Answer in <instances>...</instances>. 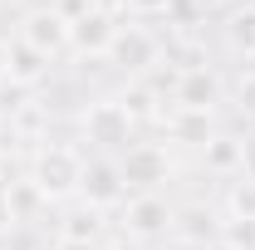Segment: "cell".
I'll return each instance as SVG.
<instances>
[{"instance_id":"20","label":"cell","mask_w":255,"mask_h":250,"mask_svg":"<svg viewBox=\"0 0 255 250\" xmlns=\"http://www.w3.org/2000/svg\"><path fill=\"white\" fill-rule=\"evenodd\" d=\"M231 98H236V113H241V118H251V127H255V69L236 79V89H231Z\"/></svg>"},{"instance_id":"9","label":"cell","mask_w":255,"mask_h":250,"mask_svg":"<svg viewBox=\"0 0 255 250\" xmlns=\"http://www.w3.org/2000/svg\"><path fill=\"white\" fill-rule=\"evenodd\" d=\"M113 34H118V20H113V15H103V10H89L84 20H74V25H69V49H74L79 59H108Z\"/></svg>"},{"instance_id":"11","label":"cell","mask_w":255,"mask_h":250,"mask_svg":"<svg viewBox=\"0 0 255 250\" xmlns=\"http://www.w3.org/2000/svg\"><path fill=\"white\" fill-rule=\"evenodd\" d=\"M221 34H226V49H231L236 59H251L255 64V5L231 10L226 25H221Z\"/></svg>"},{"instance_id":"17","label":"cell","mask_w":255,"mask_h":250,"mask_svg":"<svg viewBox=\"0 0 255 250\" xmlns=\"http://www.w3.org/2000/svg\"><path fill=\"white\" fill-rule=\"evenodd\" d=\"M226 216L231 221H255V182L231 177V187H226Z\"/></svg>"},{"instance_id":"16","label":"cell","mask_w":255,"mask_h":250,"mask_svg":"<svg viewBox=\"0 0 255 250\" xmlns=\"http://www.w3.org/2000/svg\"><path fill=\"white\" fill-rule=\"evenodd\" d=\"M201 152H206V172L211 177H241V137H221L216 132Z\"/></svg>"},{"instance_id":"22","label":"cell","mask_w":255,"mask_h":250,"mask_svg":"<svg viewBox=\"0 0 255 250\" xmlns=\"http://www.w3.org/2000/svg\"><path fill=\"white\" fill-rule=\"evenodd\" d=\"M241 177H246V182H255V127L241 137Z\"/></svg>"},{"instance_id":"30","label":"cell","mask_w":255,"mask_h":250,"mask_svg":"<svg viewBox=\"0 0 255 250\" xmlns=\"http://www.w3.org/2000/svg\"><path fill=\"white\" fill-rule=\"evenodd\" d=\"M211 250H231V246H221V241H216V246H211Z\"/></svg>"},{"instance_id":"6","label":"cell","mask_w":255,"mask_h":250,"mask_svg":"<svg viewBox=\"0 0 255 250\" xmlns=\"http://www.w3.org/2000/svg\"><path fill=\"white\" fill-rule=\"evenodd\" d=\"M221 98H226V84H221V74H216L211 64L187 69V74L172 79V108H187V113H216Z\"/></svg>"},{"instance_id":"23","label":"cell","mask_w":255,"mask_h":250,"mask_svg":"<svg viewBox=\"0 0 255 250\" xmlns=\"http://www.w3.org/2000/svg\"><path fill=\"white\" fill-rule=\"evenodd\" d=\"M54 10H59L64 20H69V25H74V20H84V15H89V10H94V5H89V0H54Z\"/></svg>"},{"instance_id":"10","label":"cell","mask_w":255,"mask_h":250,"mask_svg":"<svg viewBox=\"0 0 255 250\" xmlns=\"http://www.w3.org/2000/svg\"><path fill=\"white\" fill-rule=\"evenodd\" d=\"M172 236L191 250H211L221 241V221L211 206H201V201H191V206H177V216H172Z\"/></svg>"},{"instance_id":"21","label":"cell","mask_w":255,"mask_h":250,"mask_svg":"<svg viewBox=\"0 0 255 250\" xmlns=\"http://www.w3.org/2000/svg\"><path fill=\"white\" fill-rule=\"evenodd\" d=\"M15 226H20V206H15V191H10V187H0V241H5V236H10Z\"/></svg>"},{"instance_id":"13","label":"cell","mask_w":255,"mask_h":250,"mask_svg":"<svg viewBox=\"0 0 255 250\" xmlns=\"http://www.w3.org/2000/svg\"><path fill=\"white\" fill-rule=\"evenodd\" d=\"M167 137H177V142H196V147H206L216 132H211V113H187V108H167Z\"/></svg>"},{"instance_id":"7","label":"cell","mask_w":255,"mask_h":250,"mask_svg":"<svg viewBox=\"0 0 255 250\" xmlns=\"http://www.w3.org/2000/svg\"><path fill=\"white\" fill-rule=\"evenodd\" d=\"M79 201H84V206H94V211H108V206H123V201H128L123 172H118V157H89V162H84Z\"/></svg>"},{"instance_id":"19","label":"cell","mask_w":255,"mask_h":250,"mask_svg":"<svg viewBox=\"0 0 255 250\" xmlns=\"http://www.w3.org/2000/svg\"><path fill=\"white\" fill-rule=\"evenodd\" d=\"M221 246L231 250H255V221H221Z\"/></svg>"},{"instance_id":"28","label":"cell","mask_w":255,"mask_h":250,"mask_svg":"<svg viewBox=\"0 0 255 250\" xmlns=\"http://www.w3.org/2000/svg\"><path fill=\"white\" fill-rule=\"evenodd\" d=\"M108 250H142V246H137V241H128V236H123V241H113Z\"/></svg>"},{"instance_id":"27","label":"cell","mask_w":255,"mask_h":250,"mask_svg":"<svg viewBox=\"0 0 255 250\" xmlns=\"http://www.w3.org/2000/svg\"><path fill=\"white\" fill-rule=\"evenodd\" d=\"M54 250H98V246H89V241H54Z\"/></svg>"},{"instance_id":"12","label":"cell","mask_w":255,"mask_h":250,"mask_svg":"<svg viewBox=\"0 0 255 250\" xmlns=\"http://www.w3.org/2000/svg\"><path fill=\"white\" fill-rule=\"evenodd\" d=\"M44 74H49V59H44L39 49H30L25 39H15V44H10V79H5V84H15V89H34Z\"/></svg>"},{"instance_id":"14","label":"cell","mask_w":255,"mask_h":250,"mask_svg":"<svg viewBox=\"0 0 255 250\" xmlns=\"http://www.w3.org/2000/svg\"><path fill=\"white\" fill-rule=\"evenodd\" d=\"M167 94H157L147 79H137V84H128V94H123V108H128V118L132 123H162L167 118Z\"/></svg>"},{"instance_id":"15","label":"cell","mask_w":255,"mask_h":250,"mask_svg":"<svg viewBox=\"0 0 255 250\" xmlns=\"http://www.w3.org/2000/svg\"><path fill=\"white\" fill-rule=\"evenodd\" d=\"M59 241H89V246H98L103 241V211H94V206H69L59 221Z\"/></svg>"},{"instance_id":"5","label":"cell","mask_w":255,"mask_h":250,"mask_svg":"<svg viewBox=\"0 0 255 250\" xmlns=\"http://www.w3.org/2000/svg\"><path fill=\"white\" fill-rule=\"evenodd\" d=\"M118 172H123V187L132 191H157L167 177H172V157L162 142H132L123 157H118Z\"/></svg>"},{"instance_id":"25","label":"cell","mask_w":255,"mask_h":250,"mask_svg":"<svg viewBox=\"0 0 255 250\" xmlns=\"http://www.w3.org/2000/svg\"><path fill=\"white\" fill-rule=\"evenodd\" d=\"M94 10H103V15H118V10H132L137 0H89Z\"/></svg>"},{"instance_id":"31","label":"cell","mask_w":255,"mask_h":250,"mask_svg":"<svg viewBox=\"0 0 255 250\" xmlns=\"http://www.w3.org/2000/svg\"><path fill=\"white\" fill-rule=\"evenodd\" d=\"M0 167H5V157H0Z\"/></svg>"},{"instance_id":"18","label":"cell","mask_w":255,"mask_h":250,"mask_svg":"<svg viewBox=\"0 0 255 250\" xmlns=\"http://www.w3.org/2000/svg\"><path fill=\"white\" fill-rule=\"evenodd\" d=\"M201 15H206V10H201V0H162V20H167V25H177V30H191Z\"/></svg>"},{"instance_id":"24","label":"cell","mask_w":255,"mask_h":250,"mask_svg":"<svg viewBox=\"0 0 255 250\" xmlns=\"http://www.w3.org/2000/svg\"><path fill=\"white\" fill-rule=\"evenodd\" d=\"M10 127H15V132H25V137H34V127H39V108H25Z\"/></svg>"},{"instance_id":"2","label":"cell","mask_w":255,"mask_h":250,"mask_svg":"<svg viewBox=\"0 0 255 250\" xmlns=\"http://www.w3.org/2000/svg\"><path fill=\"white\" fill-rule=\"evenodd\" d=\"M132 118H128L123 98H98V103H89L84 108V142H94L98 157L118 152L123 157L128 147H132Z\"/></svg>"},{"instance_id":"1","label":"cell","mask_w":255,"mask_h":250,"mask_svg":"<svg viewBox=\"0 0 255 250\" xmlns=\"http://www.w3.org/2000/svg\"><path fill=\"white\" fill-rule=\"evenodd\" d=\"M79 182H84V157L74 152V147H59V142H44L30 162V191L39 201H74L79 196Z\"/></svg>"},{"instance_id":"29","label":"cell","mask_w":255,"mask_h":250,"mask_svg":"<svg viewBox=\"0 0 255 250\" xmlns=\"http://www.w3.org/2000/svg\"><path fill=\"white\" fill-rule=\"evenodd\" d=\"M216 5H226V0H201V10H216Z\"/></svg>"},{"instance_id":"4","label":"cell","mask_w":255,"mask_h":250,"mask_svg":"<svg viewBox=\"0 0 255 250\" xmlns=\"http://www.w3.org/2000/svg\"><path fill=\"white\" fill-rule=\"evenodd\" d=\"M172 216H177V206H167V196H157V191H137V196H128V211H123L128 241H137V246H147V241H167V236H172Z\"/></svg>"},{"instance_id":"8","label":"cell","mask_w":255,"mask_h":250,"mask_svg":"<svg viewBox=\"0 0 255 250\" xmlns=\"http://www.w3.org/2000/svg\"><path fill=\"white\" fill-rule=\"evenodd\" d=\"M20 39H25L30 49H39L44 59H54V54L69 49V20H64L54 5L30 10V15H25V25H20Z\"/></svg>"},{"instance_id":"3","label":"cell","mask_w":255,"mask_h":250,"mask_svg":"<svg viewBox=\"0 0 255 250\" xmlns=\"http://www.w3.org/2000/svg\"><path fill=\"white\" fill-rule=\"evenodd\" d=\"M162 54H167V44H162V34L152 25H118L113 49H108V59L123 74H152L162 64Z\"/></svg>"},{"instance_id":"26","label":"cell","mask_w":255,"mask_h":250,"mask_svg":"<svg viewBox=\"0 0 255 250\" xmlns=\"http://www.w3.org/2000/svg\"><path fill=\"white\" fill-rule=\"evenodd\" d=\"M5 79H10V44L0 39V84H5Z\"/></svg>"}]
</instances>
